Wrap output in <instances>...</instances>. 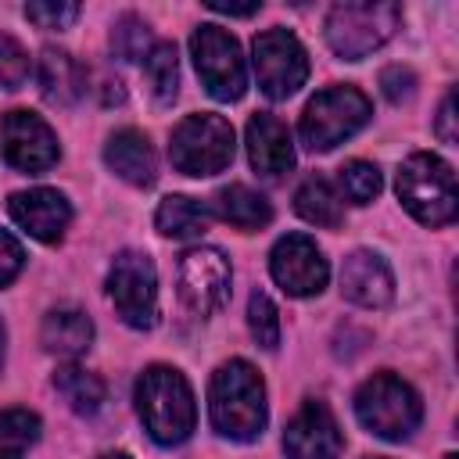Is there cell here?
<instances>
[{
    "label": "cell",
    "instance_id": "obj_1",
    "mask_svg": "<svg viewBox=\"0 0 459 459\" xmlns=\"http://www.w3.org/2000/svg\"><path fill=\"white\" fill-rule=\"evenodd\" d=\"M212 427L230 441H255L265 430V384L244 359H230L212 373Z\"/></svg>",
    "mask_w": 459,
    "mask_h": 459
},
{
    "label": "cell",
    "instance_id": "obj_2",
    "mask_svg": "<svg viewBox=\"0 0 459 459\" xmlns=\"http://www.w3.org/2000/svg\"><path fill=\"white\" fill-rule=\"evenodd\" d=\"M136 412L158 445H179L197 423L194 391L172 366H147L136 380Z\"/></svg>",
    "mask_w": 459,
    "mask_h": 459
},
{
    "label": "cell",
    "instance_id": "obj_3",
    "mask_svg": "<svg viewBox=\"0 0 459 459\" xmlns=\"http://www.w3.org/2000/svg\"><path fill=\"white\" fill-rule=\"evenodd\" d=\"M402 22V7L391 0H344L326 14V43L344 61H362L384 47Z\"/></svg>",
    "mask_w": 459,
    "mask_h": 459
},
{
    "label": "cell",
    "instance_id": "obj_4",
    "mask_svg": "<svg viewBox=\"0 0 459 459\" xmlns=\"http://www.w3.org/2000/svg\"><path fill=\"white\" fill-rule=\"evenodd\" d=\"M398 201L416 215L423 226H445L455 219V172L437 154L416 151L398 169Z\"/></svg>",
    "mask_w": 459,
    "mask_h": 459
},
{
    "label": "cell",
    "instance_id": "obj_5",
    "mask_svg": "<svg viewBox=\"0 0 459 459\" xmlns=\"http://www.w3.org/2000/svg\"><path fill=\"white\" fill-rule=\"evenodd\" d=\"M355 416L369 434L384 441H402L420 427L423 405H420V394L402 377L373 373L355 394Z\"/></svg>",
    "mask_w": 459,
    "mask_h": 459
},
{
    "label": "cell",
    "instance_id": "obj_6",
    "mask_svg": "<svg viewBox=\"0 0 459 459\" xmlns=\"http://www.w3.org/2000/svg\"><path fill=\"white\" fill-rule=\"evenodd\" d=\"M369 97L355 86H330L316 93L301 111V143L308 151H330L369 122Z\"/></svg>",
    "mask_w": 459,
    "mask_h": 459
},
{
    "label": "cell",
    "instance_id": "obj_7",
    "mask_svg": "<svg viewBox=\"0 0 459 459\" xmlns=\"http://www.w3.org/2000/svg\"><path fill=\"white\" fill-rule=\"evenodd\" d=\"M169 158L183 176H215L233 161V126L222 115H186L172 129Z\"/></svg>",
    "mask_w": 459,
    "mask_h": 459
},
{
    "label": "cell",
    "instance_id": "obj_8",
    "mask_svg": "<svg viewBox=\"0 0 459 459\" xmlns=\"http://www.w3.org/2000/svg\"><path fill=\"white\" fill-rule=\"evenodd\" d=\"M108 298L122 323L151 330L158 323V273L143 251H118L108 269Z\"/></svg>",
    "mask_w": 459,
    "mask_h": 459
},
{
    "label": "cell",
    "instance_id": "obj_9",
    "mask_svg": "<svg viewBox=\"0 0 459 459\" xmlns=\"http://www.w3.org/2000/svg\"><path fill=\"white\" fill-rule=\"evenodd\" d=\"M194 68L204 90L215 100H240L247 90V68L240 57V43L222 25H197L190 36Z\"/></svg>",
    "mask_w": 459,
    "mask_h": 459
},
{
    "label": "cell",
    "instance_id": "obj_10",
    "mask_svg": "<svg viewBox=\"0 0 459 459\" xmlns=\"http://www.w3.org/2000/svg\"><path fill=\"white\" fill-rule=\"evenodd\" d=\"M255 75L265 97L283 100L308 79V54L287 29H265L255 36Z\"/></svg>",
    "mask_w": 459,
    "mask_h": 459
},
{
    "label": "cell",
    "instance_id": "obj_11",
    "mask_svg": "<svg viewBox=\"0 0 459 459\" xmlns=\"http://www.w3.org/2000/svg\"><path fill=\"white\" fill-rule=\"evenodd\" d=\"M269 273L290 298H308V294H319L326 287L330 265H326V258L312 237L287 233L276 240V247L269 255Z\"/></svg>",
    "mask_w": 459,
    "mask_h": 459
},
{
    "label": "cell",
    "instance_id": "obj_12",
    "mask_svg": "<svg viewBox=\"0 0 459 459\" xmlns=\"http://www.w3.org/2000/svg\"><path fill=\"white\" fill-rule=\"evenodd\" d=\"M179 298L197 316H208L230 301V262L219 247H194L183 255Z\"/></svg>",
    "mask_w": 459,
    "mask_h": 459
},
{
    "label": "cell",
    "instance_id": "obj_13",
    "mask_svg": "<svg viewBox=\"0 0 459 459\" xmlns=\"http://www.w3.org/2000/svg\"><path fill=\"white\" fill-rule=\"evenodd\" d=\"M0 140H4V158L7 165H14L18 172H47L50 165H57V136L54 129L32 115V111H7L0 122Z\"/></svg>",
    "mask_w": 459,
    "mask_h": 459
},
{
    "label": "cell",
    "instance_id": "obj_14",
    "mask_svg": "<svg viewBox=\"0 0 459 459\" xmlns=\"http://www.w3.org/2000/svg\"><path fill=\"white\" fill-rule=\"evenodd\" d=\"M344 448L341 427L326 402L308 398L283 430V452L287 459H337Z\"/></svg>",
    "mask_w": 459,
    "mask_h": 459
},
{
    "label": "cell",
    "instance_id": "obj_15",
    "mask_svg": "<svg viewBox=\"0 0 459 459\" xmlns=\"http://www.w3.org/2000/svg\"><path fill=\"white\" fill-rule=\"evenodd\" d=\"M11 219L36 240L43 244H54L65 237L68 222H72V204L65 201V194L57 190H47V186H36V190H22L11 197L7 204Z\"/></svg>",
    "mask_w": 459,
    "mask_h": 459
},
{
    "label": "cell",
    "instance_id": "obj_16",
    "mask_svg": "<svg viewBox=\"0 0 459 459\" xmlns=\"http://www.w3.org/2000/svg\"><path fill=\"white\" fill-rule=\"evenodd\" d=\"M341 294L362 308H384L394 298L391 269L373 251H351L341 265Z\"/></svg>",
    "mask_w": 459,
    "mask_h": 459
},
{
    "label": "cell",
    "instance_id": "obj_17",
    "mask_svg": "<svg viewBox=\"0 0 459 459\" xmlns=\"http://www.w3.org/2000/svg\"><path fill=\"white\" fill-rule=\"evenodd\" d=\"M247 158L255 165L258 176L276 179L283 172L294 169V147H290V133L276 115H251L247 122Z\"/></svg>",
    "mask_w": 459,
    "mask_h": 459
},
{
    "label": "cell",
    "instance_id": "obj_18",
    "mask_svg": "<svg viewBox=\"0 0 459 459\" xmlns=\"http://www.w3.org/2000/svg\"><path fill=\"white\" fill-rule=\"evenodd\" d=\"M104 161L118 179H126L133 186H151L158 176L154 147L140 129H118L104 147Z\"/></svg>",
    "mask_w": 459,
    "mask_h": 459
},
{
    "label": "cell",
    "instance_id": "obj_19",
    "mask_svg": "<svg viewBox=\"0 0 459 459\" xmlns=\"http://www.w3.org/2000/svg\"><path fill=\"white\" fill-rule=\"evenodd\" d=\"M36 79H39L43 100H50L57 108H72L86 93V72H82V65L68 50H57V47H47L39 54Z\"/></svg>",
    "mask_w": 459,
    "mask_h": 459
},
{
    "label": "cell",
    "instance_id": "obj_20",
    "mask_svg": "<svg viewBox=\"0 0 459 459\" xmlns=\"http://www.w3.org/2000/svg\"><path fill=\"white\" fill-rule=\"evenodd\" d=\"M39 341L50 355H61V359H79L90 341H93V323L82 308H72V305H61V308H50L43 316V326H39Z\"/></svg>",
    "mask_w": 459,
    "mask_h": 459
},
{
    "label": "cell",
    "instance_id": "obj_21",
    "mask_svg": "<svg viewBox=\"0 0 459 459\" xmlns=\"http://www.w3.org/2000/svg\"><path fill=\"white\" fill-rule=\"evenodd\" d=\"M212 208H215V215H219L222 222L237 226V230H262V226H269V219H273V204H269L258 190H251V186H244V183L222 186V190L212 197Z\"/></svg>",
    "mask_w": 459,
    "mask_h": 459
},
{
    "label": "cell",
    "instance_id": "obj_22",
    "mask_svg": "<svg viewBox=\"0 0 459 459\" xmlns=\"http://www.w3.org/2000/svg\"><path fill=\"white\" fill-rule=\"evenodd\" d=\"M294 208L305 222L312 226H326V230H337L344 222V208H341V194L333 190V183L326 176H308L298 194H294Z\"/></svg>",
    "mask_w": 459,
    "mask_h": 459
},
{
    "label": "cell",
    "instance_id": "obj_23",
    "mask_svg": "<svg viewBox=\"0 0 459 459\" xmlns=\"http://www.w3.org/2000/svg\"><path fill=\"white\" fill-rule=\"evenodd\" d=\"M208 219H212V212H208L201 201L183 197V194L165 197V201L158 204V212H154V226H158V233H165V237H172V240L201 237V233L208 230Z\"/></svg>",
    "mask_w": 459,
    "mask_h": 459
},
{
    "label": "cell",
    "instance_id": "obj_24",
    "mask_svg": "<svg viewBox=\"0 0 459 459\" xmlns=\"http://www.w3.org/2000/svg\"><path fill=\"white\" fill-rule=\"evenodd\" d=\"M54 387L68 402V409L79 416H93L104 405V380L82 366H61L54 373Z\"/></svg>",
    "mask_w": 459,
    "mask_h": 459
},
{
    "label": "cell",
    "instance_id": "obj_25",
    "mask_svg": "<svg viewBox=\"0 0 459 459\" xmlns=\"http://www.w3.org/2000/svg\"><path fill=\"white\" fill-rule=\"evenodd\" d=\"M143 75L147 86L154 93L158 104H172L176 90H179V61H176V47L172 43H154L151 54L143 57Z\"/></svg>",
    "mask_w": 459,
    "mask_h": 459
},
{
    "label": "cell",
    "instance_id": "obj_26",
    "mask_svg": "<svg viewBox=\"0 0 459 459\" xmlns=\"http://www.w3.org/2000/svg\"><path fill=\"white\" fill-rule=\"evenodd\" d=\"M39 437V416L29 409L0 412V459H22V452Z\"/></svg>",
    "mask_w": 459,
    "mask_h": 459
},
{
    "label": "cell",
    "instance_id": "obj_27",
    "mask_svg": "<svg viewBox=\"0 0 459 459\" xmlns=\"http://www.w3.org/2000/svg\"><path fill=\"white\" fill-rule=\"evenodd\" d=\"M151 47L154 43H151V29H147L143 18L122 14L115 22V29H111V50H115V57H122V61H143L151 54Z\"/></svg>",
    "mask_w": 459,
    "mask_h": 459
},
{
    "label": "cell",
    "instance_id": "obj_28",
    "mask_svg": "<svg viewBox=\"0 0 459 459\" xmlns=\"http://www.w3.org/2000/svg\"><path fill=\"white\" fill-rule=\"evenodd\" d=\"M341 190L351 204H369L380 194V169L373 161H348L341 165Z\"/></svg>",
    "mask_w": 459,
    "mask_h": 459
},
{
    "label": "cell",
    "instance_id": "obj_29",
    "mask_svg": "<svg viewBox=\"0 0 459 459\" xmlns=\"http://www.w3.org/2000/svg\"><path fill=\"white\" fill-rule=\"evenodd\" d=\"M247 326H251V337L262 344V348H276L280 344V312L276 305L269 301V294L255 290L251 301H247Z\"/></svg>",
    "mask_w": 459,
    "mask_h": 459
},
{
    "label": "cell",
    "instance_id": "obj_30",
    "mask_svg": "<svg viewBox=\"0 0 459 459\" xmlns=\"http://www.w3.org/2000/svg\"><path fill=\"white\" fill-rule=\"evenodd\" d=\"M29 72H32V65H29L25 47L14 36L0 32V86L4 90H18V86H25Z\"/></svg>",
    "mask_w": 459,
    "mask_h": 459
},
{
    "label": "cell",
    "instance_id": "obj_31",
    "mask_svg": "<svg viewBox=\"0 0 459 459\" xmlns=\"http://www.w3.org/2000/svg\"><path fill=\"white\" fill-rule=\"evenodd\" d=\"M25 18L36 22L39 29H68L79 18V4H72V0H36V4H25Z\"/></svg>",
    "mask_w": 459,
    "mask_h": 459
},
{
    "label": "cell",
    "instance_id": "obj_32",
    "mask_svg": "<svg viewBox=\"0 0 459 459\" xmlns=\"http://www.w3.org/2000/svg\"><path fill=\"white\" fill-rule=\"evenodd\" d=\"M380 86H384V97H387L391 104H402V100L412 97V90H416V75H412L409 68H402V65H391V68L380 72Z\"/></svg>",
    "mask_w": 459,
    "mask_h": 459
},
{
    "label": "cell",
    "instance_id": "obj_33",
    "mask_svg": "<svg viewBox=\"0 0 459 459\" xmlns=\"http://www.w3.org/2000/svg\"><path fill=\"white\" fill-rule=\"evenodd\" d=\"M22 265H25V251H22V244H18L11 233L0 230V287H7V283L22 273Z\"/></svg>",
    "mask_w": 459,
    "mask_h": 459
},
{
    "label": "cell",
    "instance_id": "obj_34",
    "mask_svg": "<svg viewBox=\"0 0 459 459\" xmlns=\"http://www.w3.org/2000/svg\"><path fill=\"white\" fill-rule=\"evenodd\" d=\"M455 93H445V100H441V111H437V136L445 140V143H455Z\"/></svg>",
    "mask_w": 459,
    "mask_h": 459
},
{
    "label": "cell",
    "instance_id": "obj_35",
    "mask_svg": "<svg viewBox=\"0 0 459 459\" xmlns=\"http://www.w3.org/2000/svg\"><path fill=\"white\" fill-rule=\"evenodd\" d=\"M212 11H219V14H230V18H251V14H258V4H247V7H226V4H208Z\"/></svg>",
    "mask_w": 459,
    "mask_h": 459
},
{
    "label": "cell",
    "instance_id": "obj_36",
    "mask_svg": "<svg viewBox=\"0 0 459 459\" xmlns=\"http://www.w3.org/2000/svg\"><path fill=\"white\" fill-rule=\"evenodd\" d=\"M100 459H129V455H126V452H104Z\"/></svg>",
    "mask_w": 459,
    "mask_h": 459
},
{
    "label": "cell",
    "instance_id": "obj_37",
    "mask_svg": "<svg viewBox=\"0 0 459 459\" xmlns=\"http://www.w3.org/2000/svg\"><path fill=\"white\" fill-rule=\"evenodd\" d=\"M0 355H4V326H0Z\"/></svg>",
    "mask_w": 459,
    "mask_h": 459
},
{
    "label": "cell",
    "instance_id": "obj_38",
    "mask_svg": "<svg viewBox=\"0 0 459 459\" xmlns=\"http://www.w3.org/2000/svg\"><path fill=\"white\" fill-rule=\"evenodd\" d=\"M445 459H459V455H445Z\"/></svg>",
    "mask_w": 459,
    "mask_h": 459
},
{
    "label": "cell",
    "instance_id": "obj_39",
    "mask_svg": "<svg viewBox=\"0 0 459 459\" xmlns=\"http://www.w3.org/2000/svg\"><path fill=\"white\" fill-rule=\"evenodd\" d=\"M373 459H380V455H373Z\"/></svg>",
    "mask_w": 459,
    "mask_h": 459
}]
</instances>
